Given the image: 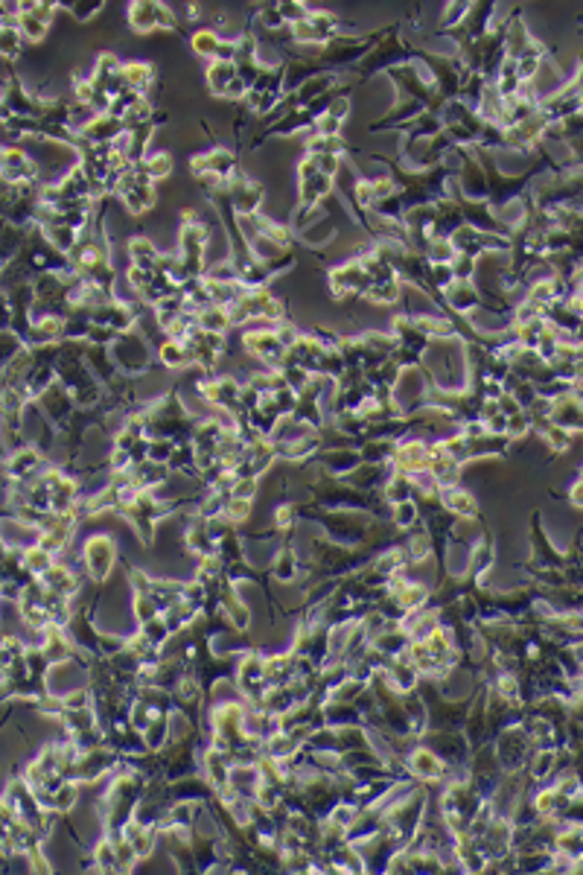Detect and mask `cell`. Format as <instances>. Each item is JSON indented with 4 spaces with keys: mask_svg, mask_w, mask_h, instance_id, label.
Returning <instances> with one entry per match:
<instances>
[{
    "mask_svg": "<svg viewBox=\"0 0 583 875\" xmlns=\"http://www.w3.org/2000/svg\"><path fill=\"white\" fill-rule=\"evenodd\" d=\"M216 47H219V35L210 32V30H202L193 35V50L204 59H213L216 56Z\"/></svg>",
    "mask_w": 583,
    "mask_h": 875,
    "instance_id": "2",
    "label": "cell"
},
{
    "mask_svg": "<svg viewBox=\"0 0 583 875\" xmlns=\"http://www.w3.org/2000/svg\"><path fill=\"white\" fill-rule=\"evenodd\" d=\"M88 566H91V575L96 578H105L111 563H114V543L108 537H94L88 543Z\"/></svg>",
    "mask_w": 583,
    "mask_h": 875,
    "instance_id": "1",
    "label": "cell"
}]
</instances>
